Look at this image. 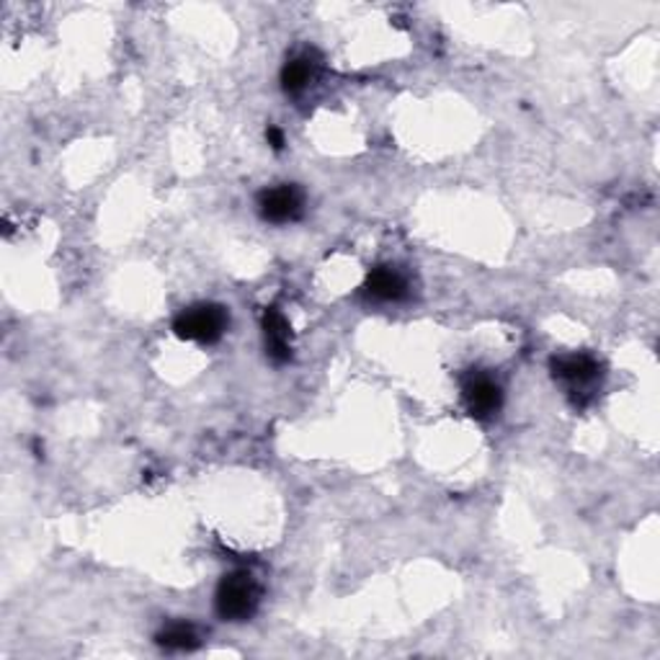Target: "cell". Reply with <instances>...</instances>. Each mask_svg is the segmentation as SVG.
Returning a JSON list of instances; mask_svg holds the SVG:
<instances>
[{
    "instance_id": "cell-1",
    "label": "cell",
    "mask_w": 660,
    "mask_h": 660,
    "mask_svg": "<svg viewBox=\"0 0 660 660\" xmlns=\"http://www.w3.org/2000/svg\"><path fill=\"white\" fill-rule=\"evenodd\" d=\"M261 598H264V586L251 570H232L220 581L215 594V612L224 622H248L256 617Z\"/></svg>"
},
{
    "instance_id": "cell-2",
    "label": "cell",
    "mask_w": 660,
    "mask_h": 660,
    "mask_svg": "<svg viewBox=\"0 0 660 660\" xmlns=\"http://www.w3.org/2000/svg\"><path fill=\"white\" fill-rule=\"evenodd\" d=\"M550 370L554 382H560V385L565 387V395L578 408H586L598 395V389H602L604 366L588 354L554 356Z\"/></svg>"
},
{
    "instance_id": "cell-3",
    "label": "cell",
    "mask_w": 660,
    "mask_h": 660,
    "mask_svg": "<svg viewBox=\"0 0 660 660\" xmlns=\"http://www.w3.org/2000/svg\"><path fill=\"white\" fill-rule=\"evenodd\" d=\"M230 328V312L228 307L217 302H199L186 307L176 315L174 333L182 341H194L201 346H212V343L222 341V336Z\"/></svg>"
},
{
    "instance_id": "cell-4",
    "label": "cell",
    "mask_w": 660,
    "mask_h": 660,
    "mask_svg": "<svg viewBox=\"0 0 660 660\" xmlns=\"http://www.w3.org/2000/svg\"><path fill=\"white\" fill-rule=\"evenodd\" d=\"M462 403L475 421H491L504 408V389L491 374L472 372L462 382Z\"/></svg>"
},
{
    "instance_id": "cell-5",
    "label": "cell",
    "mask_w": 660,
    "mask_h": 660,
    "mask_svg": "<svg viewBox=\"0 0 660 660\" xmlns=\"http://www.w3.org/2000/svg\"><path fill=\"white\" fill-rule=\"evenodd\" d=\"M258 215L268 224H292L302 220L305 215V194L299 186L282 184L274 189H264L258 194Z\"/></svg>"
},
{
    "instance_id": "cell-6",
    "label": "cell",
    "mask_w": 660,
    "mask_h": 660,
    "mask_svg": "<svg viewBox=\"0 0 660 660\" xmlns=\"http://www.w3.org/2000/svg\"><path fill=\"white\" fill-rule=\"evenodd\" d=\"M362 289L372 302L382 305L403 302V299H408L410 295L408 279H405V274L395 266H374Z\"/></svg>"
},
{
    "instance_id": "cell-7",
    "label": "cell",
    "mask_w": 660,
    "mask_h": 660,
    "mask_svg": "<svg viewBox=\"0 0 660 660\" xmlns=\"http://www.w3.org/2000/svg\"><path fill=\"white\" fill-rule=\"evenodd\" d=\"M264 341L266 356L276 366L292 362V328L284 315L276 307H268L264 312Z\"/></svg>"
},
{
    "instance_id": "cell-8",
    "label": "cell",
    "mask_w": 660,
    "mask_h": 660,
    "mask_svg": "<svg viewBox=\"0 0 660 660\" xmlns=\"http://www.w3.org/2000/svg\"><path fill=\"white\" fill-rule=\"evenodd\" d=\"M155 642L161 645V648L174 652H189L197 650L201 645L197 627L189 625V622H170V625H165L161 632L155 635Z\"/></svg>"
},
{
    "instance_id": "cell-9",
    "label": "cell",
    "mask_w": 660,
    "mask_h": 660,
    "mask_svg": "<svg viewBox=\"0 0 660 660\" xmlns=\"http://www.w3.org/2000/svg\"><path fill=\"white\" fill-rule=\"evenodd\" d=\"M315 70H318V63H312L310 55L292 57L289 63L282 67V88L287 94H302L315 80Z\"/></svg>"
},
{
    "instance_id": "cell-10",
    "label": "cell",
    "mask_w": 660,
    "mask_h": 660,
    "mask_svg": "<svg viewBox=\"0 0 660 660\" xmlns=\"http://www.w3.org/2000/svg\"><path fill=\"white\" fill-rule=\"evenodd\" d=\"M266 140H268V145H272L274 150H282L284 147V134H282L279 127H268V130H266Z\"/></svg>"
}]
</instances>
